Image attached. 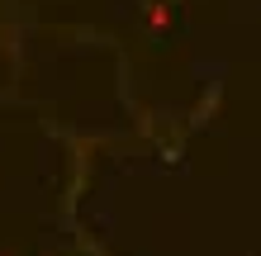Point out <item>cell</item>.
Returning <instances> with one entry per match:
<instances>
[{
  "mask_svg": "<svg viewBox=\"0 0 261 256\" xmlns=\"http://www.w3.org/2000/svg\"><path fill=\"white\" fill-rule=\"evenodd\" d=\"M147 24H152V29H166V24H171V14H166V5H157V10H147Z\"/></svg>",
  "mask_w": 261,
  "mask_h": 256,
  "instance_id": "obj_1",
  "label": "cell"
}]
</instances>
